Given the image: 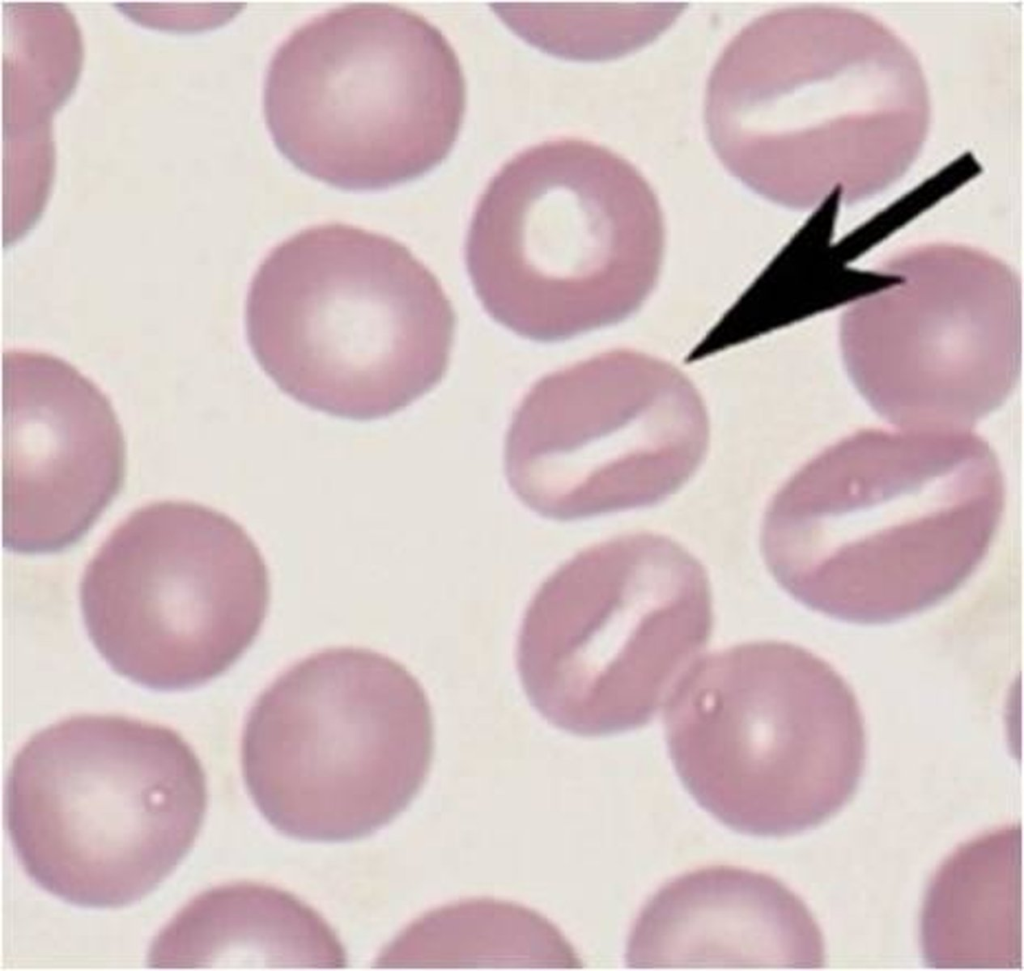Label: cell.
Listing matches in <instances>:
<instances>
[{
	"label": "cell",
	"mask_w": 1024,
	"mask_h": 971,
	"mask_svg": "<svg viewBox=\"0 0 1024 971\" xmlns=\"http://www.w3.org/2000/svg\"><path fill=\"white\" fill-rule=\"evenodd\" d=\"M633 969H815L820 930L773 877L731 866L684 874L640 912L629 938Z\"/></svg>",
	"instance_id": "obj_12"
},
{
	"label": "cell",
	"mask_w": 1024,
	"mask_h": 971,
	"mask_svg": "<svg viewBox=\"0 0 1024 971\" xmlns=\"http://www.w3.org/2000/svg\"><path fill=\"white\" fill-rule=\"evenodd\" d=\"M197 927L211 964L241 969H333L344 950L325 921L278 889L242 883L206 894L197 903Z\"/></svg>",
	"instance_id": "obj_14"
},
{
	"label": "cell",
	"mask_w": 1024,
	"mask_h": 971,
	"mask_svg": "<svg viewBox=\"0 0 1024 971\" xmlns=\"http://www.w3.org/2000/svg\"><path fill=\"white\" fill-rule=\"evenodd\" d=\"M1022 831L1006 827L959 848L926 894L922 943L936 968H1021Z\"/></svg>",
	"instance_id": "obj_13"
},
{
	"label": "cell",
	"mask_w": 1024,
	"mask_h": 971,
	"mask_svg": "<svg viewBox=\"0 0 1024 971\" xmlns=\"http://www.w3.org/2000/svg\"><path fill=\"white\" fill-rule=\"evenodd\" d=\"M465 110L453 48L422 16L384 3L329 10L295 29L264 83L272 140L296 168L349 191L414 180L452 149Z\"/></svg>",
	"instance_id": "obj_6"
},
{
	"label": "cell",
	"mask_w": 1024,
	"mask_h": 971,
	"mask_svg": "<svg viewBox=\"0 0 1024 971\" xmlns=\"http://www.w3.org/2000/svg\"><path fill=\"white\" fill-rule=\"evenodd\" d=\"M434 725L427 695L401 663L336 647L283 671L243 727L246 787L283 834L338 842L397 817L428 774Z\"/></svg>",
	"instance_id": "obj_8"
},
{
	"label": "cell",
	"mask_w": 1024,
	"mask_h": 971,
	"mask_svg": "<svg viewBox=\"0 0 1024 971\" xmlns=\"http://www.w3.org/2000/svg\"><path fill=\"white\" fill-rule=\"evenodd\" d=\"M87 633L118 674L160 691L232 667L264 624L270 576L241 524L204 505L164 501L130 513L80 584Z\"/></svg>",
	"instance_id": "obj_9"
},
{
	"label": "cell",
	"mask_w": 1024,
	"mask_h": 971,
	"mask_svg": "<svg viewBox=\"0 0 1024 971\" xmlns=\"http://www.w3.org/2000/svg\"><path fill=\"white\" fill-rule=\"evenodd\" d=\"M3 545L24 554L76 543L120 489L124 440L102 391L69 363L2 358Z\"/></svg>",
	"instance_id": "obj_11"
},
{
	"label": "cell",
	"mask_w": 1024,
	"mask_h": 971,
	"mask_svg": "<svg viewBox=\"0 0 1024 971\" xmlns=\"http://www.w3.org/2000/svg\"><path fill=\"white\" fill-rule=\"evenodd\" d=\"M455 312L436 276L401 242L344 223L273 247L248 287L257 363L298 403L338 418L388 417L444 375Z\"/></svg>",
	"instance_id": "obj_2"
},
{
	"label": "cell",
	"mask_w": 1024,
	"mask_h": 971,
	"mask_svg": "<svg viewBox=\"0 0 1024 971\" xmlns=\"http://www.w3.org/2000/svg\"><path fill=\"white\" fill-rule=\"evenodd\" d=\"M663 251L657 203L629 166L561 138L518 153L490 180L465 261L491 318L549 343L632 315L656 284Z\"/></svg>",
	"instance_id": "obj_3"
},
{
	"label": "cell",
	"mask_w": 1024,
	"mask_h": 971,
	"mask_svg": "<svg viewBox=\"0 0 1024 971\" xmlns=\"http://www.w3.org/2000/svg\"><path fill=\"white\" fill-rule=\"evenodd\" d=\"M714 625L703 565L670 538L620 537L563 567L523 614L516 667L531 706L583 737L649 724Z\"/></svg>",
	"instance_id": "obj_7"
},
{
	"label": "cell",
	"mask_w": 1024,
	"mask_h": 971,
	"mask_svg": "<svg viewBox=\"0 0 1024 971\" xmlns=\"http://www.w3.org/2000/svg\"><path fill=\"white\" fill-rule=\"evenodd\" d=\"M672 764L696 802L740 833L810 829L852 797L865 760L857 701L811 651L760 640L698 659L665 705Z\"/></svg>",
	"instance_id": "obj_5"
},
{
	"label": "cell",
	"mask_w": 1024,
	"mask_h": 971,
	"mask_svg": "<svg viewBox=\"0 0 1024 971\" xmlns=\"http://www.w3.org/2000/svg\"><path fill=\"white\" fill-rule=\"evenodd\" d=\"M207 807L202 765L174 730L79 715L32 736L7 780L15 854L68 903L118 908L153 892L180 864Z\"/></svg>",
	"instance_id": "obj_4"
},
{
	"label": "cell",
	"mask_w": 1024,
	"mask_h": 971,
	"mask_svg": "<svg viewBox=\"0 0 1024 971\" xmlns=\"http://www.w3.org/2000/svg\"><path fill=\"white\" fill-rule=\"evenodd\" d=\"M879 271L890 283L841 317L850 379L902 429L969 430L1020 376L1019 277L985 251L946 243L906 249Z\"/></svg>",
	"instance_id": "obj_10"
},
{
	"label": "cell",
	"mask_w": 1024,
	"mask_h": 971,
	"mask_svg": "<svg viewBox=\"0 0 1024 971\" xmlns=\"http://www.w3.org/2000/svg\"><path fill=\"white\" fill-rule=\"evenodd\" d=\"M902 430L834 444L769 501L765 564L808 608L895 621L948 597L988 551L1004 499L991 447L967 431Z\"/></svg>",
	"instance_id": "obj_1"
}]
</instances>
